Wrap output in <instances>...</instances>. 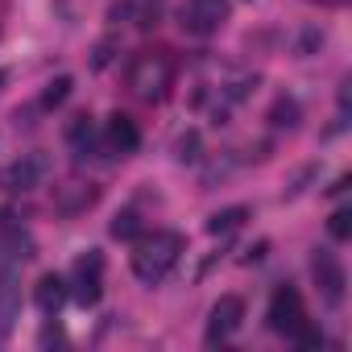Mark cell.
I'll return each mask as SVG.
<instances>
[{"instance_id":"1","label":"cell","mask_w":352,"mask_h":352,"mask_svg":"<svg viewBox=\"0 0 352 352\" xmlns=\"http://www.w3.org/2000/svg\"><path fill=\"white\" fill-rule=\"evenodd\" d=\"M183 257V236L179 232H153V236H141L137 249H133V274L141 282H162Z\"/></svg>"},{"instance_id":"2","label":"cell","mask_w":352,"mask_h":352,"mask_svg":"<svg viewBox=\"0 0 352 352\" xmlns=\"http://www.w3.org/2000/svg\"><path fill=\"white\" fill-rule=\"evenodd\" d=\"M170 79H174L170 58H166V54H153V50L137 54V58H133V67H129V87H133V96H137V100H145V104L166 100Z\"/></svg>"},{"instance_id":"3","label":"cell","mask_w":352,"mask_h":352,"mask_svg":"<svg viewBox=\"0 0 352 352\" xmlns=\"http://www.w3.org/2000/svg\"><path fill=\"white\" fill-rule=\"evenodd\" d=\"M224 17H228V0H187L179 13V25L195 38H208L224 25Z\"/></svg>"},{"instance_id":"4","label":"cell","mask_w":352,"mask_h":352,"mask_svg":"<svg viewBox=\"0 0 352 352\" xmlns=\"http://www.w3.org/2000/svg\"><path fill=\"white\" fill-rule=\"evenodd\" d=\"M311 274H315V286H319L323 302H327V307H340V302H344V286H348V278H344V265L336 261V253L319 249V253L311 257Z\"/></svg>"},{"instance_id":"5","label":"cell","mask_w":352,"mask_h":352,"mask_svg":"<svg viewBox=\"0 0 352 352\" xmlns=\"http://www.w3.org/2000/svg\"><path fill=\"white\" fill-rule=\"evenodd\" d=\"M265 319H270V327H274V331L294 336V331H298V323L307 319V315H302V294H298L294 286H278V290H274V298H270Z\"/></svg>"},{"instance_id":"6","label":"cell","mask_w":352,"mask_h":352,"mask_svg":"<svg viewBox=\"0 0 352 352\" xmlns=\"http://www.w3.org/2000/svg\"><path fill=\"white\" fill-rule=\"evenodd\" d=\"M46 170H50V162L42 153H25V157H17L5 174H0V187L5 191H34L46 179Z\"/></svg>"},{"instance_id":"7","label":"cell","mask_w":352,"mask_h":352,"mask_svg":"<svg viewBox=\"0 0 352 352\" xmlns=\"http://www.w3.org/2000/svg\"><path fill=\"white\" fill-rule=\"evenodd\" d=\"M241 319H245V302H241L236 294H224V298L212 307V315H208V344L228 340V336L241 327Z\"/></svg>"},{"instance_id":"8","label":"cell","mask_w":352,"mask_h":352,"mask_svg":"<svg viewBox=\"0 0 352 352\" xmlns=\"http://www.w3.org/2000/svg\"><path fill=\"white\" fill-rule=\"evenodd\" d=\"M21 319V282L17 270L0 274V331H13V323Z\"/></svg>"},{"instance_id":"9","label":"cell","mask_w":352,"mask_h":352,"mask_svg":"<svg viewBox=\"0 0 352 352\" xmlns=\"http://www.w3.org/2000/svg\"><path fill=\"white\" fill-rule=\"evenodd\" d=\"M34 302H38L46 315H58L63 302H67V282H63L58 274H42L38 286H34Z\"/></svg>"},{"instance_id":"10","label":"cell","mask_w":352,"mask_h":352,"mask_svg":"<svg viewBox=\"0 0 352 352\" xmlns=\"http://www.w3.org/2000/svg\"><path fill=\"white\" fill-rule=\"evenodd\" d=\"M108 145H112V153H120V157L141 145V133H137V124H133L124 112H116V116L108 120Z\"/></svg>"},{"instance_id":"11","label":"cell","mask_w":352,"mask_h":352,"mask_svg":"<svg viewBox=\"0 0 352 352\" xmlns=\"http://www.w3.org/2000/svg\"><path fill=\"white\" fill-rule=\"evenodd\" d=\"M245 220H249V208H224V212H216V216L208 220V232H212V236H228V232H236Z\"/></svg>"},{"instance_id":"12","label":"cell","mask_w":352,"mask_h":352,"mask_svg":"<svg viewBox=\"0 0 352 352\" xmlns=\"http://www.w3.org/2000/svg\"><path fill=\"white\" fill-rule=\"evenodd\" d=\"M100 274H104V257H100L96 249H87V253L75 261V282H100Z\"/></svg>"},{"instance_id":"13","label":"cell","mask_w":352,"mask_h":352,"mask_svg":"<svg viewBox=\"0 0 352 352\" xmlns=\"http://www.w3.org/2000/svg\"><path fill=\"white\" fill-rule=\"evenodd\" d=\"M137 232H141L137 212H116V216H112V236H116V241H133Z\"/></svg>"},{"instance_id":"14","label":"cell","mask_w":352,"mask_h":352,"mask_svg":"<svg viewBox=\"0 0 352 352\" xmlns=\"http://www.w3.org/2000/svg\"><path fill=\"white\" fill-rule=\"evenodd\" d=\"M71 87H75V83H71V75H58V79L42 91V108H58V104L71 96Z\"/></svg>"},{"instance_id":"15","label":"cell","mask_w":352,"mask_h":352,"mask_svg":"<svg viewBox=\"0 0 352 352\" xmlns=\"http://www.w3.org/2000/svg\"><path fill=\"white\" fill-rule=\"evenodd\" d=\"M327 232H331L336 241H348V236H352V208H336L331 220H327Z\"/></svg>"},{"instance_id":"16","label":"cell","mask_w":352,"mask_h":352,"mask_svg":"<svg viewBox=\"0 0 352 352\" xmlns=\"http://www.w3.org/2000/svg\"><path fill=\"white\" fill-rule=\"evenodd\" d=\"M274 124L294 129V124H298V104H294V100H278V104H274Z\"/></svg>"},{"instance_id":"17","label":"cell","mask_w":352,"mask_h":352,"mask_svg":"<svg viewBox=\"0 0 352 352\" xmlns=\"http://www.w3.org/2000/svg\"><path fill=\"white\" fill-rule=\"evenodd\" d=\"M174 149H179V153H174L179 162H195V157H199V133H183Z\"/></svg>"},{"instance_id":"18","label":"cell","mask_w":352,"mask_h":352,"mask_svg":"<svg viewBox=\"0 0 352 352\" xmlns=\"http://www.w3.org/2000/svg\"><path fill=\"white\" fill-rule=\"evenodd\" d=\"M323 5H340V0H323Z\"/></svg>"}]
</instances>
